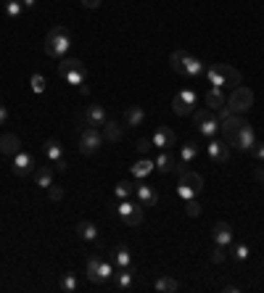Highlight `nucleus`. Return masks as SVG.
Wrapping results in <instances>:
<instances>
[{
  "instance_id": "f257e3e1",
  "label": "nucleus",
  "mask_w": 264,
  "mask_h": 293,
  "mask_svg": "<svg viewBox=\"0 0 264 293\" xmlns=\"http://www.w3.org/2000/svg\"><path fill=\"white\" fill-rule=\"evenodd\" d=\"M69 45H71V35L66 27H53L48 37H45V53H48L51 58L61 61L66 53H69Z\"/></svg>"
},
{
  "instance_id": "f03ea898",
  "label": "nucleus",
  "mask_w": 264,
  "mask_h": 293,
  "mask_svg": "<svg viewBox=\"0 0 264 293\" xmlns=\"http://www.w3.org/2000/svg\"><path fill=\"white\" fill-rule=\"evenodd\" d=\"M206 77H209V82L214 87H222V85L238 87L241 85V71L235 66H230V64H214V66H209Z\"/></svg>"
},
{
  "instance_id": "7ed1b4c3",
  "label": "nucleus",
  "mask_w": 264,
  "mask_h": 293,
  "mask_svg": "<svg viewBox=\"0 0 264 293\" xmlns=\"http://www.w3.org/2000/svg\"><path fill=\"white\" fill-rule=\"evenodd\" d=\"M58 74L64 77L69 85H82L87 80V69H85V64L80 58H66L64 56L58 61Z\"/></svg>"
},
{
  "instance_id": "20e7f679",
  "label": "nucleus",
  "mask_w": 264,
  "mask_h": 293,
  "mask_svg": "<svg viewBox=\"0 0 264 293\" xmlns=\"http://www.w3.org/2000/svg\"><path fill=\"white\" fill-rule=\"evenodd\" d=\"M201 190H204V177L198 172H190V169H180V185H177V193L188 201V198H196Z\"/></svg>"
},
{
  "instance_id": "39448f33",
  "label": "nucleus",
  "mask_w": 264,
  "mask_h": 293,
  "mask_svg": "<svg viewBox=\"0 0 264 293\" xmlns=\"http://www.w3.org/2000/svg\"><path fill=\"white\" fill-rule=\"evenodd\" d=\"M193 125L198 127V132L204 137H217V132H220V119H217V114L211 109H198L193 111Z\"/></svg>"
},
{
  "instance_id": "423d86ee",
  "label": "nucleus",
  "mask_w": 264,
  "mask_h": 293,
  "mask_svg": "<svg viewBox=\"0 0 264 293\" xmlns=\"http://www.w3.org/2000/svg\"><path fill=\"white\" fill-rule=\"evenodd\" d=\"M225 106H227L232 114H246V111L254 106V90H251V87H241V85H238L235 90H232V95L225 101Z\"/></svg>"
},
{
  "instance_id": "0eeeda50",
  "label": "nucleus",
  "mask_w": 264,
  "mask_h": 293,
  "mask_svg": "<svg viewBox=\"0 0 264 293\" xmlns=\"http://www.w3.org/2000/svg\"><path fill=\"white\" fill-rule=\"evenodd\" d=\"M227 145L238 148V151H243V153H251V148L256 145V132H254V127L248 125V121H243L241 130L232 135V140H230Z\"/></svg>"
},
{
  "instance_id": "6e6552de",
  "label": "nucleus",
  "mask_w": 264,
  "mask_h": 293,
  "mask_svg": "<svg viewBox=\"0 0 264 293\" xmlns=\"http://www.w3.org/2000/svg\"><path fill=\"white\" fill-rule=\"evenodd\" d=\"M101 143H103V135L95 130V127H85L82 135H80V151L85 156H92V153L101 151Z\"/></svg>"
},
{
  "instance_id": "1a4fd4ad",
  "label": "nucleus",
  "mask_w": 264,
  "mask_h": 293,
  "mask_svg": "<svg viewBox=\"0 0 264 293\" xmlns=\"http://www.w3.org/2000/svg\"><path fill=\"white\" fill-rule=\"evenodd\" d=\"M11 166H13V175H19V177H27L29 172H35V169H37L32 153H27V151H19L16 156H13Z\"/></svg>"
},
{
  "instance_id": "9d476101",
  "label": "nucleus",
  "mask_w": 264,
  "mask_h": 293,
  "mask_svg": "<svg viewBox=\"0 0 264 293\" xmlns=\"http://www.w3.org/2000/svg\"><path fill=\"white\" fill-rule=\"evenodd\" d=\"M209 156H211V161L225 164V161L230 159V145H227L225 140H217V137H211V140H209Z\"/></svg>"
},
{
  "instance_id": "9b49d317",
  "label": "nucleus",
  "mask_w": 264,
  "mask_h": 293,
  "mask_svg": "<svg viewBox=\"0 0 264 293\" xmlns=\"http://www.w3.org/2000/svg\"><path fill=\"white\" fill-rule=\"evenodd\" d=\"M156 148L161 151H169V148H175V132L169 130V127H159L156 132H153V140H151Z\"/></svg>"
},
{
  "instance_id": "f8f14e48",
  "label": "nucleus",
  "mask_w": 264,
  "mask_h": 293,
  "mask_svg": "<svg viewBox=\"0 0 264 293\" xmlns=\"http://www.w3.org/2000/svg\"><path fill=\"white\" fill-rule=\"evenodd\" d=\"M19 148H21V140L13 132L0 135V153H3V156H16Z\"/></svg>"
},
{
  "instance_id": "ddd939ff",
  "label": "nucleus",
  "mask_w": 264,
  "mask_h": 293,
  "mask_svg": "<svg viewBox=\"0 0 264 293\" xmlns=\"http://www.w3.org/2000/svg\"><path fill=\"white\" fill-rule=\"evenodd\" d=\"M211 235H214V243L217 246H230L232 243V227L227 222H217L214 230H211Z\"/></svg>"
},
{
  "instance_id": "4468645a",
  "label": "nucleus",
  "mask_w": 264,
  "mask_h": 293,
  "mask_svg": "<svg viewBox=\"0 0 264 293\" xmlns=\"http://www.w3.org/2000/svg\"><path fill=\"white\" fill-rule=\"evenodd\" d=\"M135 196H137V201L143 204V209L159 204V193L153 190V188H148V185H137V188H135Z\"/></svg>"
},
{
  "instance_id": "2eb2a0df",
  "label": "nucleus",
  "mask_w": 264,
  "mask_h": 293,
  "mask_svg": "<svg viewBox=\"0 0 264 293\" xmlns=\"http://www.w3.org/2000/svg\"><path fill=\"white\" fill-rule=\"evenodd\" d=\"M85 119H87V125H90V127H103V121H106V111H103V106H98V103L87 106Z\"/></svg>"
},
{
  "instance_id": "dca6fc26",
  "label": "nucleus",
  "mask_w": 264,
  "mask_h": 293,
  "mask_svg": "<svg viewBox=\"0 0 264 293\" xmlns=\"http://www.w3.org/2000/svg\"><path fill=\"white\" fill-rule=\"evenodd\" d=\"M153 164H156V169H159L161 175H166V172H172V169H177V159H175L169 151H161Z\"/></svg>"
},
{
  "instance_id": "f3484780",
  "label": "nucleus",
  "mask_w": 264,
  "mask_h": 293,
  "mask_svg": "<svg viewBox=\"0 0 264 293\" xmlns=\"http://www.w3.org/2000/svg\"><path fill=\"white\" fill-rule=\"evenodd\" d=\"M114 288L116 290H130L132 288V267H122L114 275Z\"/></svg>"
},
{
  "instance_id": "a211bd4d",
  "label": "nucleus",
  "mask_w": 264,
  "mask_h": 293,
  "mask_svg": "<svg viewBox=\"0 0 264 293\" xmlns=\"http://www.w3.org/2000/svg\"><path fill=\"white\" fill-rule=\"evenodd\" d=\"M153 169H156V164H153V159H140V161H135L132 164V177H137V180H143V177H148Z\"/></svg>"
},
{
  "instance_id": "6ab92c4d",
  "label": "nucleus",
  "mask_w": 264,
  "mask_h": 293,
  "mask_svg": "<svg viewBox=\"0 0 264 293\" xmlns=\"http://www.w3.org/2000/svg\"><path fill=\"white\" fill-rule=\"evenodd\" d=\"M114 264L122 270V267H132V254H130V249H127V246H116V249H114Z\"/></svg>"
},
{
  "instance_id": "aec40b11",
  "label": "nucleus",
  "mask_w": 264,
  "mask_h": 293,
  "mask_svg": "<svg viewBox=\"0 0 264 293\" xmlns=\"http://www.w3.org/2000/svg\"><path fill=\"white\" fill-rule=\"evenodd\" d=\"M177 288H180L177 280H175V277H169V275H161L159 280L153 283V290H156V293H175Z\"/></svg>"
},
{
  "instance_id": "412c9836",
  "label": "nucleus",
  "mask_w": 264,
  "mask_h": 293,
  "mask_svg": "<svg viewBox=\"0 0 264 293\" xmlns=\"http://www.w3.org/2000/svg\"><path fill=\"white\" fill-rule=\"evenodd\" d=\"M77 233H80L82 240H90V243H95V240H98V227L92 225V222H87V219L77 225Z\"/></svg>"
},
{
  "instance_id": "4be33fe9",
  "label": "nucleus",
  "mask_w": 264,
  "mask_h": 293,
  "mask_svg": "<svg viewBox=\"0 0 264 293\" xmlns=\"http://www.w3.org/2000/svg\"><path fill=\"white\" fill-rule=\"evenodd\" d=\"M143 109H140V106H130V109L127 111H124V121H127V125L130 127H140L143 125Z\"/></svg>"
},
{
  "instance_id": "5701e85b",
  "label": "nucleus",
  "mask_w": 264,
  "mask_h": 293,
  "mask_svg": "<svg viewBox=\"0 0 264 293\" xmlns=\"http://www.w3.org/2000/svg\"><path fill=\"white\" fill-rule=\"evenodd\" d=\"M35 182L40 185V188H51V185H53V169L51 166L35 169Z\"/></svg>"
},
{
  "instance_id": "b1692460",
  "label": "nucleus",
  "mask_w": 264,
  "mask_h": 293,
  "mask_svg": "<svg viewBox=\"0 0 264 293\" xmlns=\"http://www.w3.org/2000/svg\"><path fill=\"white\" fill-rule=\"evenodd\" d=\"M98 267H101V256H92V259L87 261V280H90L92 285H103L101 275H98Z\"/></svg>"
},
{
  "instance_id": "393cba45",
  "label": "nucleus",
  "mask_w": 264,
  "mask_h": 293,
  "mask_svg": "<svg viewBox=\"0 0 264 293\" xmlns=\"http://www.w3.org/2000/svg\"><path fill=\"white\" fill-rule=\"evenodd\" d=\"M206 106L211 111H217V109H222V106H225V95L220 92V87H214V90L206 92Z\"/></svg>"
},
{
  "instance_id": "a878e982",
  "label": "nucleus",
  "mask_w": 264,
  "mask_h": 293,
  "mask_svg": "<svg viewBox=\"0 0 264 293\" xmlns=\"http://www.w3.org/2000/svg\"><path fill=\"white\" fill-rule=\"evenodd\" d=\"M103 137H106V140H111V143H116L119 140V137H122V127L116 125V121H103Z\"/></svg>"
},
{
  "instance_id": "bb28decb",
  "label": "nucleus",
  "mask_w": 264,
  "mask_h": 293,
  "mask_svg": "<svg viewBox=\"0 0 264 293\" xmlns=\"http://www.w3.org/2000/svg\"><path fill=\"white\" fill-rule=\"evenodd\" d=\"M201 71H204V64H201V61L198 58H193V56H188V58H185V77H198Z\"/></svg>"
},
{
  "instance_id": "cd10ccee",
  "label": "nucleus",
  "mask_w": 264,
  "mask_h": 293,
  "mask_svg": "<svg viewBox=\"0 0 264 293\" xmlns=\"http://www.w3.org/2000/svg\"><path fill=\"white\" fill-rule=\"evenodd\" d=\"M172 111L177 114V116H188V114H193V106L190 103H185L182 98H180V92L172 98Z\"/></svg>"
},
{
  "instance_id": "c85d7f7f",
  "label": "nucleus",
  "mask_w": 264,
  "mask_h": 293,
  "mask_svg": "<svg viewBox=\"0 0 264 293\" xmlns=\"http://www.w3.org/2000/svg\"><path fill=\"white\" fill-rule=\"evenodd\" d=\"M185 58H188V53H185V51H175L172 56H169V66H172L177 74H182L185 71Z\"/></svg>"
},
{
  "instance_id": "c756f323",
  "label": "nucleus",
  "mask_w": 264,
  "mask_h": 293,
  "mask_svg": "<svg viewBox=\"0 0 264 293\" xmlns=\"http://www.w3.org/2000/svg\"><path fill=\"white\" fill-rule=\"evenodd\" d=\"M42 151L48 153V159H51V161H56V159L64 156V153H61V143H58V140H53V137H51V140H45Z\"/></svg>"
},
{
  "instance_id": "7c9ffc66",
  "label": "nucleus",
  "mask_w": 264,
  "mask_h": 293,
  "mask_svg": "<svg viewBox=\"0 0 264 293\" xmlns=\"http://www.w3.org/2000/svg\"><path fill=\"white\" fill-rule=\"evenodd\" d=\"M143 222V204H135L132 206V211L124 217V225H130V227H135V225H140Z\"/></svg>"
},
{
  "instance_id": "2f4dec72",
  "label": "nucleus",
  "mask_w": 264,
  "mask_h": 293,
  "mask_svg": "<svg viewBox=\"0 0 264 293\" xmlns=\"http://www.w3.org/2000/svg\"><path fill=\"white\" fill-rule=\"evenodd\" d=\"M248 254H251V251H248L246 243H232V246H230V256L235 259V261H246Z\"/></svg>"
},
{
  "instance_id": "473e14b6",
  "label": "nucleus",
  "mask_w": 264,
  "mask_h": 293,
  "mask_svg": "<svg viewBox=\"0 0 264 293\" xmlns=\"http://www.w3.org/2000/svg\"><path fill=\"white\" fill-rule=\"evenodd\" d=\"M132 196H135V185H132V182L124 180V182L116 185V198H119V201H124V198H132Z\"/></svg>"
},
{
  "instance_id": "72a5a7b5",
  "label": "nucleus",
  "mask_w": 264,
  "mask_h": 293,
  "mask_svg": "<svg viewBox=\"0 0 264 293\" xmlns=\"http://www.w3.org/2000/svg\"><path fill=\"white\" fill-rule=\"evenodd\" d=\"M196 156H198V145H196V143H185L182 151H180V161L188 164V161H193Z\"/></svg>"
},
{
  "instance_id": "f704fd0d",
  "label": "nucleus",
  "mask_w": 264,
  "mask_h": 293,
  "mask_svg": "<svg viewBox=\"0 0 264 293\" xmlns=\"http://www.w3.org/2000/svg\"><path fill=\"white\" fill-rule=\"evenodd\" d=\"M98 275H101V280H103V283L108 280V277H114V259H111V261H108V259H101Z\"/></svg>"
},
{
  "instance_id": "c9c22d12",
  "label": "nucleus",
  "mask_w": 264,
  "mask_h": 293,
  "mask_svg": "<svg viewBox=\"0 0 264 293\" xmlns=\"http://www.w3.org/2000/svg\"><path fill=\"white\" fill-rule=\"evenodd\" d=\"M21 11H24L21 0H6V13H8L11 19H19V16H21Z\"/></svg>"
},
{
  "instance_id": "e433bc0d",
  "label": "nucleus",
  "mask_w": 264,
  "mask_h": 293,
  "mask_svg": "<svg viewBox=\"0 0 264 293\" xmlns=\"http://www.w3.org/2000/svg\"><path fill=\"white\" fill-rule=\"evenodd\" d=\"M77 288H80V283H77V277H74L71 272L61 277V290H66V293H74Z\"/></svg>"
},
{
  "instance_id": "4c0bfd02",
  "label": "nucleus",
  "mask_w": 264,
  "mask_h": 293,
  "mask_svg": "<svg viewBox=\"0 0 264 293\" xmlns=\"http://www.w3.org/2000/svg\"><path fill=\"white\" fill-rule=\"evenodd\" d=\"M185 214H188V217H198V214H201V206H198L196 198H188V204H185Z\"/></svg>"
},
{
  "instance_id": "58836bf2",
  "label": "nucleus",
  "mask_w": 264,
  "mask_h": 293,
  "mask_svg": "<svg viewBox=\"0 0 264 293\" xmlns=\"http://www.w3.org/2000/svg\"><path fill=\"white\" fill-rule=\"evenodd\" d=\"M225 256H227L225 246H217V249L211 251V261H214V264H222V261H225Z\"/></svg>"
},
{
  "instance_id": "ea45409f",
  "label": "nucleus",
  "mask_w": 264,
  "mask_h": 293,
  "mask_svg": "<svg viewBox=\"0 0 264 293\" xmlns=\"http://www.w3.org/2000/svg\"><path fill=\"white\" fill-rule=\"evenodd\" d=\"M180 98H182L185 103L196 106V90H190V87H182V90H180Z\"/></svg>"
},
{
  "instance_id": "a19ab883",
  "label": "nucleus",
  "mask_w": 264,
  "mask_h": 293,
  "mask_svg": "<svg viewBox=\"0 0 264 293\" xmlns=\"http://www.w3.org/2000/svg\"><path fill=\"white\" fill-rule=\"evenodd\" d=\"M48 198H51V201H61V198H64V188L51 185V188H48Z\"/></svg>"
},
{
  "instance_id": "79ce46f5",
  "label": "nucleus",
  "mask_w": 264,
  "mask_h": 293,
  "mask_svg": "<svg viewBox=\"0 0 264 293\" xmlns=\"http://www.w3.org/2000/svg\"><path fill=\"white\" fill-rule=\"evenodd\" d=\"M32 90H35V92H42V90H45V77H42V74H32Z\"/></svg>"
},
{
  "instance_id": "37998d69",
  "label": "nucleus",
  "mask_w": 264,
  "mask_h": 293,
  "mask_svg": "<svg viewBox=\"0 0 264 293\" xmlns=\"http://www.w3.org/2000/svg\"><path fill=\"white\" fill-rule=\"evenodd\" d=\"M151 140H148V137H140V140H137V151H140V153H148L151 151Z\"/></svg>"
},
{
  "instance_id": "c03bdc74",
  "label": "nucleus",
  "mask_w": 264,
  "mask_h": 293,
  "mask_svg": "<svg viewBox=\"0 0 264 293\" xmlns=\"http://www.w3.org/2000/svg\"><path fill=\"white\" fill-rule=\"evenodd\" d=\"M53 172H66V159L64 156L53 161Z\"/></svg>"
},
{
  "instance_id": "a18cd8bd",
  "label": "nucleus",
  "mask_w": 264,
  "mask_h": 293,
  "mask_svg": "<svg viewBox=\"0 0 264 293\" xmlns=\"http://www.w3.org/2000/svg\"><path fill=\"white\" fill-rule=\"evenodd\" d=\"M251 153H254V156H256L259 161H264V145H261V143H256V145L251 148Z\"/></svg>"
},
{
  "instance_id": "49530a36",
  "label": "nucleus",
  "mask_w": 264,
  "mask_h": 293,
  "mask_svg": "<svg viewBox=\"0 0 264 293\" xmlns=\"http://www.w3.org/2000/svg\"><path fill=\"white\" fill-rule=\"evenodd\" d=\"M230 114H232V111L227 109V106H222V109H217V119H220V121H225Z\"/></svg>"
},
{
  "instance_id": "de8ad7c7",
  "label": "nucleus",
  "mask_w": 264,
  "mask_h": 293,
  "mask_svg": "<svg viewBox=\"0 0 264 293\" xmlns=\"http://www.w3.org/2000/svg\"><path fill=\"white\" fill-rule=\"evenodd\" d=\"M254 180L264 185V169H261V166H259V169H254Z\"/></svg>"
},
{
  "instance_id": "09e8293b",
  "label": "nucleus",
  "mask_w": 264,
  "mask_h": 293,
  "mask_svg": "<svg viewBox=\"0 0 264 293\" xmlns=\"http://www.w3.org/2000/svg\"><path fill=\"white\" fill-rule=\"evenodd\" d=\"M82 6H85V8H98L101 0H82Z\"/></svg>"
},
{
  "instance_id": "8fccbe9b",
  "label": "nucleus",
  "mask_w": 264,
  "mask_h": 293,
  "mask_svg": "<svg viewBox=\"0 0 264 293\" xmlns=\"http://www.w3.org/2000/svg\"><path fill=\"white\" fill-rule=\"evenodd\" d=\"M6 119H8V109H6V106H0V125H6Z\"/></svg>"
},
{
  "instance_id": "3c124183",
  "label": "nucleus",
  "mask_w": 264,
  "mask_h": 293,
  "mask_svg": "<svg viewBox=\"0 0 264 293\" xmlns=\"http://www.w3.org/2000/svg\"><path fill=\"white\" fill-rule=\"evenodd\" d=\"M21 6H24V8H35L37 0H21Z\"/></svg>"
},
{
  "instance_id": "603ef678",
  "label": "nucleus",
  "mask_w": 264,
  "mask_h": 293,
  "mask_svg": "<svg viewBox=\"0 0 264 293\" xmlns=\"http://www.w3.org/2000/svg\"><path fill=\"white\" fill-rule=\"evenodd\" d=\"M80 92H82V95H87V92H90V85H87V82H82V85H80Z\"/></svg>"
},
{
  "instance_id": "864d4df0",
  "label": "nucleus",
  "mask_w": 264,
  "mask_h": 293,
  "mask_svg": "<svg viewBox=\"0 0 264 293\" xmlns=\"http://www.w3.org/2000/svg\"><path fill=\"white\" fill-rule=\"evenodd\" d=\"M222 290H227V293H238V285H225Z\"/></svg>"
}]
</instances>
